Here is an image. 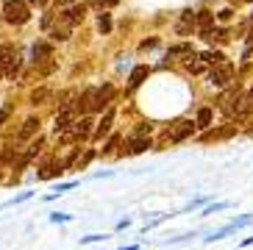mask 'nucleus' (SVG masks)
Here are the masks:
<instances>
[{
	"instance_id": "dca6fc26",
	"label": "nucleus",
	"mask_w": 253,
	"mask_h": 250,
	"mask_svg": "<svg viewBox=\"0 0 253 250\" xmlns=\"http://www.w3.org/2000/svg\"><path fill=\"white\" fill-rule=\"evenodd\" d=\"M201 59H203V64H211V67H214V64H223L225 56H223L220 50H209V53H203Z\"/></svg>"
},
{
	"instance_id": "39448f33",
	"label": "nucleus",
	"mask_w": 253,
	"mask_h": 250,
	"mask_svg": "<svg viewBox=\"0 0 253 250\" xmlns=\"http://www.w3.org/2000/svg\"><path fill=\"white\" fill-rule=\"evenodd\" d=\"M86 8H89L86 3H78V6H70L67 11H61L59 17L67 22V25H73V28H75L78 22H84V17H86Z\"/></svg>"
},
{
	"instance_id": "473e14b6",
	"label": "nucleus",
	"mask_w": 253,
	"mask_h": 250,
	"mask_svg": "<svg viewBox=\"0 0 253 250\" xmlns=\"http://www.w3.org/2000/svg\"><path fill=\"white\" fill-rule=\"evenodd\" d=\"M156 39H148V42H142V50H150V47H156Z\"/></svg>"
},
{
	"instance_id": "7ed1b4c3",
	"label": "nucleus",
	"mask_w": 253,
	"mask_h": 250,
	"mask_svg": "<svg viewBox=\"0 0 253 250\" xmlns=\"http://www.w3.org/2000/svg\"><path fill=\"white\" fill-rule=\"evenodd\" d=\"M92 117H81V120H73V125H70L67 131L61 133V139L64 142H84L92 136Z\"/></svg>"
},
{
	"instance_id": "6ab92c4d",
	"label": "nucleus",
	"mask_w": 253,
	"mask_h": 250,
	"mask_svg": "<svg viewBox=\"0 0 253 250\" xmlns=\"http://www.w3.org/2000/svg\"><path fill=\"white\" fill-rule=\"evenodd\" d=\"M195 125H198V128H209V125H211V109H201V111H198Z\"/></svg>"
},
{
	"instance_id": "6e6552de",
	"label": "nucleus",
	"mask_w": 253,
	"mask_h": 250,
	"mask_svg": "<svg viewBox=\"0 0 253 250\" xmlns=\"http://www.w3.org/2000/svg\"><path fill=\"white\" fill-rule=\"evenodd\" d=\"M73 120H75V114L70 109H61L59 114H56V123H53V133L56 136H61V133L67 131L70 125H73Z\"/></svg>"
},
{
	"instance_id": "f8f14e48",
	"label": "nucleus",
	"mask_w": 253,
	"mask_h": 250,
	"mask_svg": "<svg viewBox=\"0 0 253 250\" xmlns=\"http://www.w3.org/2000/svg\"><path fill=\"white\" fill-rule=\"evenodd\" d=\"M47 56H53V50H50L47 42H37L34 47H31V61H34V64H39V61L47 59Z\"/></svg>"
},
{
	"instance_id": "393cba45",
	"label": "nucleus",
	"mask_w": 253,
	"mask_h": 250,
	"mask_svg": "<svg viewBox=\"0 0 253 250\" xmlns=\"http://www.w3.org/2000/svg\"><path fill=\"white\" fill-rule=\"evenodd\" d=\"M245 114H253V86H251V92L245 95V109H242V117Z\"/></svg>"
},
{
	"instance_id": "f257e3e1",
	"label": "nucleus",
	"mask_w": 253,
	"mask_h": 250,
	"mask_svg": "<svg viewBox=\"0 0 253 250\" xmlns=\"http://www.w3.org/2000/svg\"><path fill=\"white\" fill-rule=\"evenodd\" d=\"M20 64H23V59H20V50L14 44H0V75L14 78L20 73Z\"/></svg>"
},
{
	"instance_id": "72a5a7b5",
	"label": "nucleus",
	"mask_w": 253,
	"mask_h": 250,
	"mask_svg": "<svg viewBox=\"0 0 253 250\" xmlns=\"http://www.w3.org/2000/svg\"><path fill=\"white\" fill-rule=\"evenodd\" d=\"M251 50H253V31L248 34V53H251Z\"/></svg>"
},
{
	"instance_id": "9d476101",
	"label": "nucleus",
	"mask_w": 253,
	"mask_h": 250,
	"mask_svg": "<svg viewBox=\"0 0 253 250\" xmlns=\"http://www.w3.org/2000/svg\"><path fill=\"white\" fill-rule=\"evenodd\" d=\"M37 133H39V117H28L23 123V128H20V133H17V139L25 142V139H31V136H37Z\"/></svg>"
},
{
	"instance_id": "b1692460",
	"label": "nucleus",
	"mask_w": 253,
	"mask_h": 250,
	"mask_svg": "<svg viewBox=\"0 0 253 250\" xmlns=\"http://www.w3.org/2000/svg\"><path fill=\"white\" fill-rule=\"evenodd\" d=\"M120 0H89L86 6H95V8H112V6H117Z\"/></svg>"
},
{
	"instance_id": "aec40b11",
	"label": "nucleus",
	"mask_w": 253,
	"mask_h": 250,
	"mask_svg": "<svg viewBox=\"0 0 253 250\" xmlns=\"http://www.w3.org/2000/svg\"><path fill=\"white\" fill-rule=\"evenodd\" d=\"M47 95H50V92H47L45 86H42V89H34V92H31V103H34V106L45 103V100H47Z\"/></svg>"
},
{
	"instance_id": "2f4dec72",
	"label": "nucleus",
	"mask_w": 253,
	"mask_h": 250,
	"mask_svg": "<svg viewBox=\"0 0 253 250\" xmlns=\"http://www.w3.org/2000/svg\"><path fill=\"white\" fill-rule=\"evenodd\" d=\"M150 133V125H139V128H136V136H148Z\"/></svg>"
},
{
	"instance_id": "20e7f679",
	"label": "nucleus",
	"mask_w": 253,
	"mask_h": 250,
	"mask_svg": "<svg viewBox=\"0 0 253 250\" xmlns=\"http://www.w3.org/2000/svg\"><path fill=\"white\" fill-rule=\"evenodd\" d=\"M231 78H234V67H231L228 61L214 64L209 70V81L214 83V86H225V83H231Z\"/></svg>"
},
{
	"instance_id": "423d86ee",
	"label": "nucleus",
	"mask_w": 253,
	"mask_h": 250,
	"mask_svg": "<svg viewBox=\"0 0 253 250\" xmlns=\"http://www.w3.org/2000/svg\"><path fill=\"white\" fill-rule=\"evenodd\" d=\"M78 111H84V117H86L89 111H97V89L95 86L84 89L81 100H78Z\"/></svg>"
},
{
	"instance_id": "2eb2a0df",
	"label": "nucleus",
	"mask_w": 253,
	"mask_h": 250,
	"mask_svg": "<svg viewBox=\"0 0 253 250\" xmlns=\"http://www.w3.org/2000/svg\"><path fill=\"white\" fill-rule=\"evenodd\" d=\"M145 78H148V67H134V73H131V78H128V86L136 89Z\"/></svg>"
},
{
	"instance_id": "412c9836",
	"label": "nucleus",
	"mask_w": 253,
	"mask_h": 250,
	"mask_svg": "<svg viewBox=\"0 0 253 250\" xmlns=\"http://www.w3.org/2000/svg\"><path fill=\"white\" fill-rule=\"evenodd\" d=\"M42 145H45V139H42V136H37V142H31V147L25 150V159L31 162V159H34V156H37L39 150H42Z\"/></svg>"
},
{
	"instance_id": "4468645a",
	"label": "nucleus",
	"mask_w": 253,
	"mask_h": 250,
	"mask_svg": "<svg viewBox=\"0 0 253 250\" xmlns=\"http://www.w3.org/2000/svg\"><path fill=\"white\" fill-rule=\"evenodd\" d=\"M148 147H150V139H145V136H134L126 153H128V156H136V153H145Z\"/></svg>"
},
{
	"instance_id": "7c9ffc66",
	"label": "nucleus",
	"mask_w": 253,
	"mask_h": 250,
	"mask_svg": "<svg viewBox=\"0 0 253 250\" xmlns=\"http://www.w3.org/2000/svg\"><path fill=\"white\" fill-rule=\"evenodd\" d=\"M231 14H234L231 8H223V11H220V14H217V17H220V20H223V22H228V20H231Z\"/></svg>"
},
{
	"instance_id": "5701e85b",
	"label": "nucleus",
	"mask_w": 253,
	"mask_h": 250,
	"mask_svg": "<svg viewBox=\"0 0 253 250\" xmlns=\"http://www.w3.org/2000/svg\"><path fill=\"white\" fill-rule=\"evenodd\" d=\"M97 28H100V34H109V31H112V17L106 14H100V20H97Z\"/></svg>"
},
{
	"instance_id": "cd10ccee",
	"label": "nucleus",
	"mask_w": 253,
	"mask_h": 250,
	"mask_svg": "<svg viewBox=\"0 0 253 250\" xmlns=\"http://www.w3.org/2000/svg\"><path fill=\"white\" fill-rule=\"evenodd\" d=\"M103 239H106L103 234H92V236H84V239H81V245H89V242H103Z\"/></svg>"
},
{
	"instance_id": "bb28decb",
	"label": "nucleus",
	"mask_w": 253,
	"mask_h": 250,
	"mask_svg": "<svg viewBox=\"0 0 253 250\" xmlns=\"http://www.w3.org/2000/svg\"><path fill=\"white\" fill-rule=\"evenodd\" d=\"M28 198H31V192H20L17 198H11V200H8L6 206H14V203H23V200H28Z\"/></svg>"
},
{
	"instance_id": "c9c22d12",
	"label": "nucleus",
	"mask_w": 253,
	"mask_h": 250,
	"mask_svg": "<svg viewBox=\"0 0 253 250\" xmlns=\"http://www.w3.org/2000/svg\"><path fill=\"white\" fill-rule=\"evenodd\" d=\"M123 250H136V248H123Z\"/></svg>"
},
{
	"instance_id": "ddd939ff",
	"label": "nucleus",
	"mask_w": 253,
	"mask_h": 250,
	"mask_svg": "<svg viewBox=\"0 0 253 250\" xmlns=\"http://www.w3.org/2000/svg\"><path fill=\"white\" fill-rule=\"evenodd\" d=\"M112 97H114V86H112V83H106V86L97 89V111H103V106L112 103Z\"/></svg>"
},
{
	"instance_id": "f3484780",
	"label": "nucleus",
	"mask_w": 253,
	"mask_h": 250,
	"mask_svg": "<svg viewBox=\"0 0 253 250\" xmlns=\"http://www.w3.org/2000/svg\"><path fill=\"white\" fill-rule=\"evenodd\" d=\"M186 70H189V73H203V70H206V64H203V59L201 56H189V59H186Z\"/></svg>"
},
{
	"instance_id": "1a4fd4ad",
	"label": "nucleus",
	"mask_w": 253,
	"mask_h": 250,
	"mask_svg": "<svg viewBox=\"0 0 253 250\" xmlns=\"http://www.w3.org/2000/svg\"><path fill=\"white\" fill-rule=\"evenodd\" d=\"M195 22H198V28H201V37L203 39L211 37V31H214V14H211V11H201V14L195 17Z\"/></svg>"
},
{
	"instance_id": "c85d7f7f",
	"label": "nucleus",
	"mask_w": 253,
	"mask_h": 250,
	"mask_svg": "<svg viewBox=\"0 0 253 250\" xmlns=\"http://www.w3.org/2000/svg\"><path fill=\"white\" fill-rule=\"evenodd\" d=\"M8 114H11V103H6L3 109H0V125H3V123L8 120Z\"/></svg>"
},
{
	"instance_id": "f704fd0d",
	"label": "nucleus",
	"mask_w": 253,
	"mask_h": 250,
	"mask_svg": "<svg viewBox=\"0 0 253 250\" xmlns=\"http://www.w3.org/2000/svg\"><path fill=\"white\" fill-rule=\"evenodd\" d=\"M31 3H34V6H45L47 0H31Z\"/></svg>"
},
{
	"instance_id": "a211bd4d",
	"label": "nucleus",
	"mask_w": 253,
	"mask_h": 250,
	"mask_svg": "<svg viewBox=\"0 0 253 250\" xmlns=\"http://www.w3.org/2000/svg\"><path fill=\"white\" fill-rule=\"evenodd\" d=\"M195 131V123H181V128L175 133H172V142H181V139H186L189 133Z\"/></svg>"
},
{
	"instance_id": "a878e982",
	"label": "nucleus",
	"mask_w": 253,
	"mask_h": 250,
	"mask_svg": "<svg viewBox=\"0 0 253 250\" xmlns=\"http://www.w3.org/2000/svg\"><path fill=\"white\" fill-rule=\"evenodd\" d=\"M117 145H120V136H112V139H109V142L103 145V153H112V150H114Z\"/></svg>"
},
{
	"instance_id": "9b49d317",
	"label": "nucleus",
	"mask_w": 253,
	"mask_h": 250,
	"mask_svg": "<svg viewBox=\"0 0 253 250\" xmlns=\"http://www.w3.org/2000/svg\"><path fill=\"white\" fill-rule=\"evenodd\" d=\"M112 125H114V111L109 109L103 114V120H100V123H97V128H95V139H103L106 133L112 131Z\"/></svg>"
},
{
	"instance_id": "f03ea898",
	"label": "nucleus",
	"mask_w": 253,
	"mask_h": 250,
	"mask_svg": "<svg viewBox=\"0 0 253 250\" xmlns=\"http://www.w3.org/2000/svg\"><path fill=\"white\" fill-rule=\"evenodd\" d=\"M3 20L11 22V25H25L31 20V8L25 0H8L3 6Z\"/></svg>"
},
{
	"instance_id": "c756f323",
	"label": "nucleus",
	"mask_w": 253,
	"mask_h": 250,
	"mask_svg": "<svg viewBox=\"0 0 253 250\" xmlns=\"http://www.w3.org/2000/svg\"><path fill=\"white\" fill-rule=\"evenodd\" d=\"M50 220H53V222H67L70 217H67V214H59V211H56V214H50Z\"/></svg>"
},
{
	"instance_id": "4be33fe9",
	"label": "nucleus",
	"mask_w": 253,
	"mask_h": 250,
	"mask_svg": "<svg viewBox=\"0 0 253 250\" xmlns=\"http://www.w3.org/2000/svg\"><path fill=\"white\" fill-rule=\"evenodd\" d=\"M170 56H192V44H175V47H170Z\"/></svg>"
},
{
	"instance_id": "0eeeda50",
	"label": "nucleus",
	"mask_w": 253,
	"mask_h": 250,
	"mask_svg": "<svg viewBox=\"0 0 253 250\" xmlns=\"http://www.w3.org/2000/svg\"><path fill=\"white\" fill-rule=\"evenodd\" d=\"M70 31H73V25H67V22L61 20H53V25L47 28V37L53 39V42H64V39H70Z\"/></svg>"
}]
</instances>
